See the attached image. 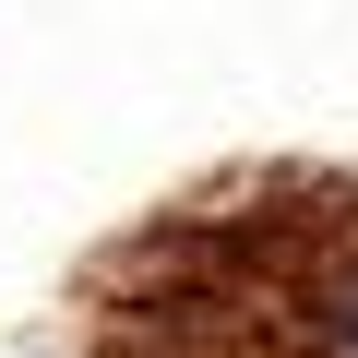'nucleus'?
<instances>
[{
	"label": "nucleus",
	"instance_id": "obj_1",
	"mask_svg": "<svg viewBox=\"0 0 358 358\" xmlns=\"http://www.w3.org/2000/svg\"><path fill=\"white\" fill-rule=\"evenodd\" d=\"M322 322H334V346H346V358H358V275H346V287H334V299H322Z\"/></svg>",
	"mask_w": 358,
	"mask_h": 358
}]
</instances>
